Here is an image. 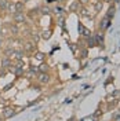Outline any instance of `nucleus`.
<instances>
[{
	"instance_id": "9",
	"label": "nucleus",
	"mask_w": 120,
	"mask_h": 121,
	"mask_svg": "<svg viewBox=\"0 0 120 121\" xmlns=\"http://www.w3.org/2000/svg\"><path fill=\"white\" fill-rule=\"evenodd\" d=\"M35 48H36V45H33L32 43H28V44L25 45V50H26V51H29V52H32Z\"/></svg>"
},
{
	"instance_id": "1",
	"label": "nucleus",
	"mask_w": 120,
	"mask_h": 121,
	"mask_svg": "<svg viewBox=\"0 0 120 121\" xmlns=\"http://www.w3.org/2000/svg\"><path fill=\"white\" fill-rule=\"evenodd\" d=\"M15 114L14 109H11V107H6L4 110H3V117L4 118H10V117H13Z\"/></svg>"
},
{
	"instance_id": "4",
	"label": "nucleus",
	"mask_w": 120,
	"mask_h": 121,
	"mask_svg": "<svg viewBox=\"0 0 120 121\" xmlns=\"http://www.w3.org/2000/svg\"><path fill=\"white\" fill-rule=\"evenodd\" d=\"M95 43H97V45H99L101 48H104V36H102L101 33H97V35H95Z\"/></svg>"
},
{
	"instance_id": "14",
	"label": "nucleus",
	"mask_w": 120,
	"mask_h": 121,
	"mask_svg": "<svg viewBox=\"0 0 120 121\" xmlns=\"http://www.w3.org/2000/svg\"><path fill=\"white\" fill-rule=\"evenodd\" d=\"M13 55H14L15 59H18V60H21V59H22V56H23L22 52H13Z\"/></svg>"
},
{
	"instance_id": "8",
	"label": "nucleus",
	"mask_w": 120,
	"mask_h": 121,
	"mask_svg": "<svg viewBox=\"0 0 120 121\" xmlns=\"http://www.w3.org/2000/svg\"><path fill=\"white\" fill-rule=\"evenodd\" d=\"M8 66H10V59L6 56V58H3V60H1V68H8Z\"/></svg>"
},
{
	"instance_id": "19",
	"label": "nucleus",
	"mask_w": 120,
	"mask_h": 121,
	"mask_svg": "<svg viewBox=\"0 0 120 121\" xmlns=\"http://www.w3.org/2000/svg\"><path fill=\"white\" fill-rule=\"evenodd\" d=\"M77 30H79V35H82L83 30H84V26H83L82 23H79V26H77Z\"/></svg>"
},
{
	"instance_id": "25",
	"label": "nucleus",
	"mask_w": 120,
	"mask_h": 121,
	"mask_svg": "<svg viewBox=\"0 0 120 121\" xmlns=\"http://www.w3.org/2000/svg\"><path fill=\"white\" fill-rule=\"evenodd\" d=\"M11 87H13V84H8V85H6V87H4V91H7L8 88H11Z\"/></svg>"
},
{
	"instance_id": "7",
	"label": "nucleus",
	"mask_w": 120,
	"mask_h": 121,
	"mask_svg": "<svg viewBox=\"0 0 120 121\" xmlns=\"http://www.w3.org/2000/svg\"><path fill=\"white\" fill-rule=\"evenodd\" d=\"M42 37L44 39V40H48V39L51 37V32H50V30H44V32L42 33Z\"/></svg>"
},
{
	"instance_id": "32",
	"label": "nucleus",
	"mask_w": 120,
	"mask_h": 121,
	"mask_svg": "<svg viewBox=\"0 0 120 121\" xmlns=\"http://www.w3.org/2000/svg\"><path fill=\"white\" fill-rule=\"evenodd\" d=\"M0 3H1V0H0Z\"/></svg>"
},
{
	"instance_id": "26",
	"label": "nucleus",
	"mask_w": 120,
	"mask_h": 121,
	"mask_svg": "<svg viewBox=\"0 0 120 121\" xmlns=\"http://www.w3.org/2000/svg\"><path fill=\"white\" fill-rule=\"evenodd\" d=\"M70 50H72L73 52H75V51H76V47H75V44H70Z\"/></svg>"
},
{
	"instance_id": "15",
	"label": "nucleus",
	"mask_w": 120,
	"mask_h": 121,
	"mask_svg": "<svg viewBox=\"0 0 120 121\" xmlns=\"http://www.w3.org/2000/svg\"><path fill=\"white\" fill-rule=\"evenodd\" d=\"M82 35L84 36V37H90V36H91V32H90L88 29H87V28H84V30H83Z\"/></svg>"
},
{
	"instance_id": "29",
	"label": "nucleus",
	"mask_w": 120,
	"mask_h": 121,
	"mask_svg": "<svg viewBox=\"0 0 120 121\" xmlns=\"http://www.w3.org/2000/svg\"><path fill=\"white\" fill-rule=\"evenodd\" d=\"M88 0H80V3H87Z\"/></svg>"
},
{
	"instance_id": "6",
	"label": "nucleus",
	"mask_w": 120,
	"mask_h": 121,
	"mask_svg": "<svg viewBox=\"0 0 120 121\" xmlns=\"http://www.w3.org/2000/svg\"><path fill=\"white\" fill-rule=\"evenodd\" d=\"M14 10H15V13H19V11H22V10H23V3H22V1H18V3H15V4H14Z\"/></svg>"
},
{
	"instance_id": "3",
	"label": "nucleus",
	"mask_w": 120,
	"mask_h": 121,
	"mask_svg": "<svg viewBox=\"0 0 120 121\" xmlns=\"http://www.w3.org/2000/svg\"><path fill=\"white\" fill-rule=\"evenodd\" d=\"M39 81L42 84H47L50 81V77H48L47 73H40V74H39Z\"/></svg>"
},
{
	"instance_id": "18",
	"label": "nucleus",
	"mask_w": 120,
	"mask_h": 121,
	"mask_svg": "<svg viewBox=\"0 0 120 121\" xmlns=\"http://www.w3.org/2000/svg\"><path fill=\"white\" fill-rule=\"evenodd\" d=\"M82 15L83 17H86V18H90V14H88V11H87L86 8H83L82 10Z\"/></svg>"
},
{
	"instance_id": "13",
	"label": "nucleus",
	"mask_w": 120,
	"mask_h": 121,
	"mask_svg": "<svg viewBox=\"0 0 120 121\" xmlns=\"http://www.w3.org/2000/svg\"><path fill=\"white\" fill-rule=\"evenodd\" d=\"M94 7H95V11H101V10H102V3H101V1H97V3H95V4H94Z\"/></svg>"
},
{
	"instance_id": "5",
	"label": "nucleus",
	"mask_w": 120,
	"mask_h": 121,
	"mask_svg": "<svg viewBox=\"0 0 120 121\" xmlns=\"http://www.w3.org/2000/svg\"><path fill=\"white\" fill-rule=\"evenodd\" d=\"M109 25H111V18L105 17V18L102 19V22H101V29H108Z\"/></svg>"
},
{
	"instance_id": "30",
	"label": "nucleus",
	"mask_w": 120,
	"mask_h": 121,
	"mask_svg": "<svg viewBox=\"0 0 120 121\" xmlns=\"http://www.w3.org/2000/svg\"><path fill=\"white\" fill-rule=\"evenodd\" d=\"M0 47H1V39H0Z\"/></svg>"
},
{
	"instance_id": "2",
	"label": "nucleus",
	"mask_w": 120,
	"mask_h": 121,
	"mask_svg": "<svg viewBox=\"0 0 120 121\" xmlns=\"http://www.w3.org/2000/svg\"><path fill=\"white\" fill-rule=\"evenodd\" d=\"M14 21L15 22H25V15H23L22 11L14 13Z\"/></svg>"
},
{
	"instance_id": "10",
	"label": "nucleus",
	"mask_w": 120,
	"mask_h": 121,
	"mask_svg": "<svg viewBox=\"0 0 120 121\" xmlns=\"http://www.w3.org/2000/svg\"><path fill=\"white\" fill-rule=\"evenodd\" d=\"M39 70H40L42 73H46V72L48 70V66H47V63H42V65L39 66Z\"/></svg>"
},
{
	"instance_id": "16",
	"label": "nucleus",
	"mask_w": 120,
	"mask_h": 121,
	"mask_svg": "<svg viewBox=\"0 0 120 121\" xmlns=\"http://www.w3.org/2000/svg\"><path fill=\"white\" fill-rule=\"evenodd\" d=\"M44 56H46V55L43 52H37V54H36V58H37L39 60H43V59H44Z\"/></svg>"
},
{
	"instance_id": "27",
	"label": "nucleus",
	"mask_w": 120,
	"mask_h": 121,
	"mask_svg": "<svg viewBox=\"0 0 120 121\" xmlns=\"http://www.w3.org/2000/svg\"><path fill=\"white\" fill-rule=\"evenodd\" d=\"M55 13H58V14H61V13H62V8H55Z\"/></svg>"
},
{
	"instance_id": "12",
	"label": "nucleus",
	"mask_w": 120,
	"mask_h": 121,
	"mask_svg": "<svg viewBox=\"0 0 120 121\" xmlns=\"http://www.w3.org/2000/svg\"><path fill=\"white\" fill-rule=\"evenodd\" d=\"M115 11H116V8H115V7H111V8H109V11H108V15H106V17H108V18H113Z\"/></svg>"
},
{
	"instance_id": "21",
	"label": "nucleus",
	"mask_w": 120,
	"mask_h": 121,
	"mask_svg": "<svg viewBox=\"0 0 120 121\" xmlns=\"http://www.w3.org/2000/svg\"><path fill=\"white\" fill-rule=\"evenodd\" d=\"M43 14H50V8H43Z\"/></svg>"
},
{
	"instance_id": "17",
	"label": "nucleus",
	"mask_w": 120,
	"mask_h": 121,
	"mask_svg": "<svg viewBox=\"0 0 120 121\" xmlns=\"http://www.w3.org/2000/svg\"><path fill=\"white\" fill-rule=\"evenodd\" d=\"M77 7H79V1H76V3H73V4L70 6V11H75V10H77Z\"/></svg>"
},
{
	"instance_id": "23",
	"label": "nucleus",
	"mask_w": 120,
	"mask_h": 121,
	"mask_svg": "<svg viewBox=\"0 0 120 121\" xmlns=\"http://www.w3.org/2000/svg\"><path fill=\"white\" fill-rule=\"evenodd\" d=\"M82 121H92V117H84Z\"/></svg>"
},
{
	"instance_id": "31",
	"label": "nucleus",
	"mask_w": 120,
	"mask_h": 121,
	"mask_svg": "<svg viewBox=\"0 0 120 121\" xmlns=\"http://www.w3.org/2000/svg\"><path fill=\"white\" fill-rule=\"evenodd\" d=\"M23 1H28V0H23Z\"/></svg>"
},
{
	"instance_id": "28",
	"label": "nucleus",
	"mask_w": 120,
	"mask_h": 121,
	"mask_svg": "<svg viewBox=\"0 0 120 121\" xmlns=\"http://www.w3.org/2000/svg\"><path fill=\"white\" fill-rule=\"evenodd\" d=\"M115 121H120V116H116L115 117Z\"/></svg>"
},
{
	"instance_id": "11",
	"label": "nucleus",
	"mask_w": 120,
	"mask_h": 121,
	"mask_svg": "<svg viewBox=\"0 0 120 121\" xmlns=\"http://www.w3.org/2000/svg\"><path fill=\"white\" fill-rule=\"evenodd\" d=\"M87 44H88V47H94V45L97 44V43H95V39L94 37H88V40H87Z\"/></svg>"
},
{
	"instance_id": "22",
	"label": "nucleus",
	"mask_w": 120,
	"mask_h": 121,
	"mask_svg": "<svg viewBox=\"0 0 120 121\" xmlns=\"http://www.w3.org/2000/svg\"><path fill=\"white\" fill-rule=\"evenodd\" d=\"M11 32H13V33H17V32H18L17 26H11Z\"/></svg>"
},
{
	"instance_id": "24",
	"label": "nucleus",
	"mask_w": 120,
	"mask_h": 121,
	"mask_svg": "<svg viewBox=\"0 0 120 121\" xmlns=\"http://www.w3.org/2000/svg\"><path fill=\"white\" fill-rule=\"evenodd\" d=\"M82 56H83V58H86V56H87V51H86V50H83V51H82Z\"/></svg>"
},
{
	"instance_id": "20",
	"label": "nucleus",
	"mask_w": 120,
	"mask_h": 121,
	"mask_svg": "<svg viewBox=\"0 0 120 121\" xmlns=\"http://www.w3.org/2000/svg\"><path fill=\"white\" fill-rule=\"evenodd\" d=\"M32 37H33V40H35V41H39V39H40V37H39V35H37V33H35V35H33Z\"/></svg>"
}]
</instances>
